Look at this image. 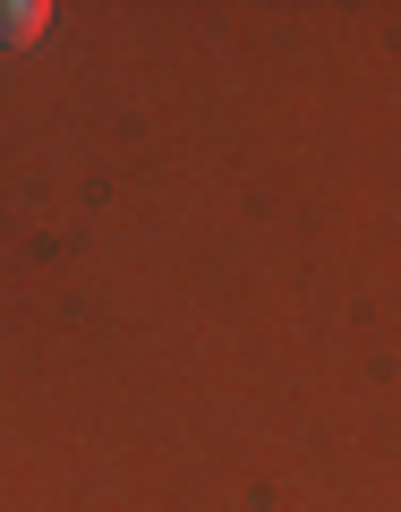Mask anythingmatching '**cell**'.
I'll return each instance as SVG.
<instances>
[{"instance_id":"6da1fadb","label":"cell","mask_w":401,"mask_h":512,"mask_svg":"<svg viewBox=\"0 0 401 512\" xmlns=\"http://www.w3.org/2000/svg\"><path fill=\"white\" fill-rule=\"evenodd\" d=\"M43 26H52V9H43V0H0V52L43 43Z\"/></svg>"}]
</instances>
